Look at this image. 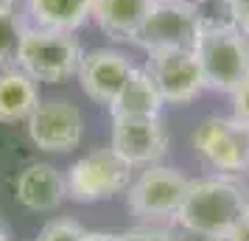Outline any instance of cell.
<instances>
[{"mask_svg": "<svg viewBox=\"0 0 249 241\" xmlns=\"http://www.w3.org/2000/svg\"><path fill=\"white\" fill-rule=\"evenodd\" d=\"M14 196L17 202L34 213L56 210L68 199V183L65 174L51 163H31L14 180Z\"/></svg>", "mask_w": 249, "mask_h": 241, "instance_id": "7c38bea8", "label": "cell"}, {"mask_svg": "<svg viewBox=\"0 0 249 241\" xmlns=\"http://www.w3.org/2000/svg\"><path fill=\"white\" fill-rule=\"evenodd\" d=\"M132 171H135V166H129L112 146L95 149L68 168V174H65L68 199L79 202V205L112 199V196L129 191Z\"/></svg>", "mask_w": 249, "mask_h": 241, "instance_id": "277c9868", "label": "cell"}, {"mask_svg": "<svg viewBox=\"0 0 249 241\" xmlns=\"http://www.w3.org/2000/svg\"><path fill=\"white\" fill-rule=\"evenodd\" d=\"M129 166H154L168 151V129L154 118H112V143Z\"/></svg>", "mask_w": 249, "mask_h": 241, "instance_id": "30bf717a", "label": "cell"}, {"mask_svg": "<svg viewBox=\"0 0 249 241\" xmlns=\"http://www.w3.org/2000/svg\"><path fill=\"white\" fill-rule=\"evenodd\" d=\"M191 180L171 166H146L126 191V205L140 219H177Z\"/></svg>", "mask_w": 249, "mask_h": 241, "instance_id": "8992f818", "label": "cell"}, {"mask_svg": "<svg viewBox=\"0 0 249 241\" xmlns=\"http://www.w3.org/2000/svg\"><path fill=\"white\" fill-rule=\"evenodd\" d=\"M218 3H232V0H218Z\"/></svg>", "mask_w": 249, "mask_h": 241, "instance_id": "4316f807", "label": "cell"}, {"mask_svg": "<svg viewBox=\"0 0 249 241\" xmlns=\"http://www.w3.org/2000/svg\"><path fill=\"white\" fill-rule=\"evenodd\" d=\"M81 241H124V233H84Z\"/></svg>", "mask_w": 249, "mask_h": 241, "instance_id": "cb8c5ba5", "label": "cell"}, {"mask_svg": "<svg viewBox=\"0 0 249 241\" xmlns=\"http://www.w3.org/2000/svg\"><path fill=\"white\" fill-rule=\"evenodd\" d=\"M249 207V194L247 188L227 177H207V180H191L188 194L182 202L177 222L179 227L224 239L230 227L247 213Z\"/></svg>", "mask_w": 249, "mask_h": 241, "instance_id": "6da1fadb", "label": "cell"}, {"mask_svg": "<svg viewBox=\"0 0 249 241\" xmlns=\"http://www.w3.org/2000/svg\"><path fill=\"white\" fill-rule=\"evenodd\" d=\"M124 241H168V233H157V230H132V233H124Z\"/></svg>", "mask_w": 249, "mask_h": 241, "instance_id": "7402d4cb", "label": "cell"}, {"mask_svg": "<svg viewBox=\"0 0 249 241\" xmlns=\"http://www.w3.org/2000/svg\"><path fill=\"white\" fill-rule=\"evenodd\" d=\"M25 9L34 25L70 34L92 20V0H25Z\"/></svg>", "mask_w": 249, "mask_h": 241, "instance_id": "2e32d148", "label": "cell"}, {"mask_svg": "<svg viewBox=\"0 0 249 241\" xmlns=\"http://www.w3.org/2000/svg\"><path fill=\"white\" fill-rule=\"evenodd\" d=\"M132 70L135 68H132L126 54L115 51V48H95V51H87L81 56L76 79H79L81 90L90 101L109 107L115 101V95L124 90Z\"/></svg>", "mask_w": 249, "mask_h": 241, "instance_id": "8fae6325", "label": "cell"}, {"mask_svg": "<svg viewBox=\"0 0 249 241\" xmlns=\"http://www.w3.org/2000/svg\"><path fill=\"white\" fill-rule=\"evenodd\" d=\"M39 104L36 81L20 68L0 70V124L28 121Z\"/></svg>", "mask_w": 249, "mask_h": 241, "instance_id": "9a60e30c", "label": "cell"}, {"mask_svg": "<svg viewBox=\"0 0 249 241\" xmlns=\"http://www.w3.org/2000/svg\"><path fill=\"white\" fill-rule=\"evenodd\" d=\"M227 6H230V23L249 37V0H232Z\"/></svg>", "mask_w": 249, "mask_h": 241, "instance_id": "ffe728a7", "label": "cell"}, {"mask_svg": "<svg viewBox=\"0 0 249 241\" xmlns=\"http://www.w3.org/2000/svg\"><path fill=\"white\" fill-rule=\"evenodd\" d=\"M25 31H28V25L14 12L0 14V70L17 68V54H20Z\"/></svg>", "mask_w": 249, "mask_h": 241, "instance_id": "e0dca14e", "label": "cell"}, {"mask_svg": "<svg viewBox=\"0 0 249 241\" xmlns=\"http://www.w3.org/2000/svg\"><path fill=\"white\" fill-rule=\"evenodd\" d=\"M81 45L70 31H53L31 25L23 37V45L17 54V68L28 73L34 81L59 84L79 73Z\"/></svg>", "mask_w": 249, "mask_h": 241, "instance_id": "3957f363", "label": "cell"}, {"mask_svg": "<svg viewBox=\"0 0 249 241\" xmlns=\"http://www.w3.org/2000/svg\"><path fill=\"white\" fill-rule=\"evenodd\" d=\"M154 0H92V20L107 37L121 42H135Z\"/></svg>", "mask_w": 249, "mask_h": 241, "instance_id": "4fadbf2b", "label": "cell"}, {"mask_svg": "<svg viewBox=\"0 0 249 241\" xmlns=\"http://www.w3.org/2000/svg\"><path fill=\"white\" fill-rule=\"evenodd\" d=\"M14 12V0H0V14Z\"/></svg>", "mask_w": 249, "mask_h": 241, "instance_id": "d4e9b609", "label": "cell"}, {"mask_svg": "<svg viewBox=\"0 0 249 241\" xmlns=\"http://www.w3.org/2000/svg\"><path fill=\"white\" fill-rule=\"evenodd\" d=\"M193 149L210 168L221 174L249 171V124L235 115L204 118L193 132Z\"/></svg>", "mask_w": 249, "mask_h": 241, "instance_id": "5b68a950", "label": "cell"}, {"mask_svg": "<svg viewBox=\"0 0 249 241\" xmlns=\"http://www.w3.org/2000/svg\"><path fill=\"white\" fill-rule=\"evenodd\" d=\"M230 95H232V115L249 124V76L241 81Z\"/></svg>", "mask_w": 249, "mask_h": 241, "instance_id": "d6986e66", "label": "cell"}, {"mask_svg": "<svg viewBox=\"0 0 249 241\" xmlns=\"http://www.w3.org/2000/svg\"><path fill=\"white\" fill-rule=\"evenodd\" d=\"M162 104L165 101L160 95L157 84L146 73V68H135L132 76L126 79L124 90L109 104V115L112 118H154L160 115Z\"/></svg>", "mask_w": 249, "mask_h": 241, "instance_id": "5bb4252c", "label": "cell"}, {"mask_svg": "<svg viewBox=\"0 0 249 241\" xmlns=\"http://www.w3.org/2000/svg\"><path fill=\"white\" fill-rule=\"evenodd\" d=\"M221 241H249V207H247V213L230 227V233H227Z\"/></svg>", "mask_w": 249, "mask_h": 241, "instance_id": "44dd1931", "label": "cell"}, {"mask_svg": "<svg viewBox=\"0 0 249 241\" xmlns=\"http://www.w3.org/2000/svg\"><path fill=\"white\" fill-rule=\"evenodd\" d=\"M168 241H221V239H213V236H202V233H193V230L179 227L177 233H168Z\"/></svg>", "mask_w": 249, "mask_h": 241, "instance_id": "603a6c76", "label": "cell"}, {"mask_svg": "<svg viewBox=\"0 0 249 241\" xmlns=\"http://www.w3.org/2000/svg\"><path fill=\"white\" fill-rule=\"evenodd\" d=\"M193 54L210 90L232 93L249 76V37L232 23L204 20Z\"/></svg>", "mask_w": 249, "mask_h": 241, "instance_id": "7a4b0ae2", "label": "cell"}, {"mask_svg": "<svg viewBox=\"0 0 249 241\" xmlns=\"http://www.w3.org/2000/svg\"><path fill=\"white\" fill-rule=\"evenodd\" d=\"M84 233H87V230H81L76 222H70V219H56V222H51V224H45V227L39 230V239L36 241H81Z\"/></svg>", "mask_w": 249, "mask_h": 241, "instance_id": "ac0fdd59", "label": "cell"}, {"mask_svg": "<svg viewBox=\"0 0 249 241\" xmlns=\"http://www.w3.org/2000/svg\"><path fill=\"white\" fill-rule=\"evenodd\" d=\"M0 241H9V236H3V233H0Z\"/></svg>", "mask_w": 249, "mask_h": 241, "instance_id": "484cf974", "label": "cell"}, {"mask_svg": "<svg viewBox=\"0 0 249 241\" xmlns=\"http://www.w3.org/2000/svg\"><path fill=\"white\" fill-rule=\"evenodd\" d=\"M28 138L36 149L51 154H68L79 149L84 135V115L73 101L65 98H45L36 104L31 118L25 121Z\"/></svg>", "mask_w": 249, "mask_h": 241, "instance_id": "9c48e42d", "label": "cell"}, {"mask_svg": "<svg viewBox=\"0 0 249 241\" xmlns=\"http://www.w3.org/2000/svg\"><path fill=\"white\" fill-rule=\"evenodd\" d=\"M146 73L157 84L165 104H191L196 95L207 90L202 76V65L193 48H160L146 51Z\"/></svg>", "mask_w": 249, "mask_h": 241, "instance_id": "52a82bcc", "label": "cell"}, {"mask_svg": "<svg viewBox=\"0 0 249 241\" xmlns=\"http://www.w3.org/2000/svg\"><path fill=\"white\" fill-rule=\"evenodd\" d=\"M202 14L188 0H154V9L137 34V45L146 51L160 48H193L202 31Z\"/></svg>", "mask_w": 249, "mask_h": 241, "instance_id": "ba28073f", "label": "cell"}]
</instances>
